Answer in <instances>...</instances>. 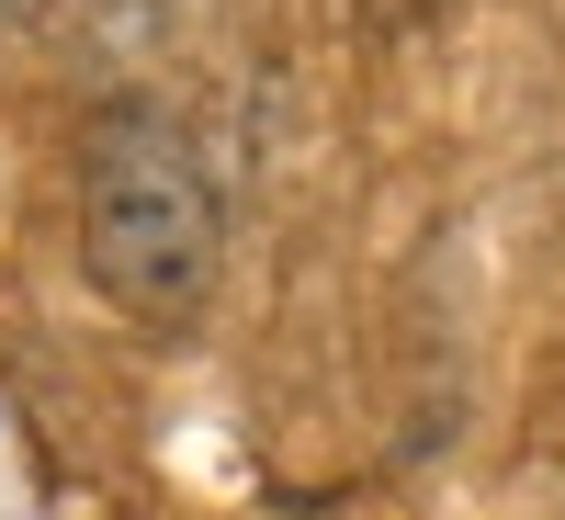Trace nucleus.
I'll use <instances>...</instances> for the list:
<instances>
[{"label":"nucleus","mask_w":565,"mask_h":520,"mask_svg":"<svg viewBox=\"0 0 565 520\" xmlns=\"http://www.w3.org/2000/svg\"><path fill=\"white\" fill-rule=\"evenodd\" d=\"M79 272L136 328H193L226 272V193L170 103H103L79 125Z\"/></svg>","instance_id":"nucleus-1"}]
</instances>
